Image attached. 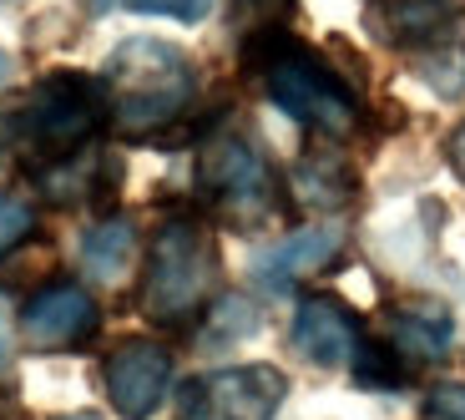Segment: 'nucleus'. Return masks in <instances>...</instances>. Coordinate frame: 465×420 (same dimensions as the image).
<instances>
[{"mask_svg": "<svg viewBox=\"0 0 465 420\" xmlns=\"http://www.w3.org/2000/svg\"><path fill=\"white\" fill-rule=\"evenodd\" d=\"M218 238L203 218L177 213L152 234L147 264H142L137 284V309L147 325L157 329H187L208 315V304L218 299Z\"/></svg>", "mask_w": 465, "mask_h": 420, "instance_id": "20e7f679", "label": "nucleus"}, {"mask_svg": "<svg viewBox=\"0 0 465 420\" xmlns=\"http://www.w3.org/2000/svg\"><path fill=\"white\" fill-rule=\"evenodd\" d=\"M349 370H354V380H360L364 390H400L410 385V365L400 360L384 339H360V350H354V360H349Z\"/></svg>", "mask_w": 465, "mask_h": 420, "instance_id": "2eb2a0df", "label": "nucleus"}, {"mask_svg": "<svg viewBox=\"0 0 465 420\" xmlns=\"http://www.w3.org/2000/svg\"><path fill=\"white\" fill-rule=\"evenodd\" d=\"M112 127L102 71L56 66L46 71L15 106H0V157H21L35 177L92 152V142Z\"/></svg>", "mask_w": 465, "mask_h": 420, "instance_id": "f257e3e1", "label": "nucleus"}, {"mask_svg": "<svg viewBox=\"0 0 465 420\" xmlns=\"http://www.w3.org/2000/svg\"><path fill=\"white\" fill-rule=\"evenodd\" d=\"M293 11H299V0H232V31L253 35L268 25H289Z\"/></svg>", "mask_w": 465, "mask_h": 420, "instance_id": "6ab92c4d", "label": "nucleus"}, {"mask_svg": "<svg viewBox=\"0 0 465 420\" xmlns=\"http://www.w3.org/2000/svg\"><path fill=\"white\" fill-rule=\"evenodd\" d=\"M425 420H465V385L460 380H445L425 395Z\"/></svg>", "mask_w": 465, "mask_h": 420, "instance_id": "412c9836", "label": "nucleus"}, {"mask_svg": "<svg viewBox=\"0 0 465 420\" xmlns=\"http://www.w3.org/2000/svg\"><path fill=\"white\" fill-rule=\"evenodd\" d=\"M96 15L102 11H132V15H163V21H203L213 11V0H86Z\"/></svg>", "mask_w": 465, "mask_h": 420, "instance_id": "a211bd4d", "label": "nucleus"}, {"mask_svg": "<svg viewBox=\"0 0 465 420\" xmlns=\"http://www.w3.org/2000/svg\"><path fill=\"white\" fill-rule=\"evenodd\" d=\"M5 76H11V51H0V86H5Z\"/></svg>", "mask_w": 465, "mask_h": 420, "instance_id": "b1692460", "label": "nucleus"}, {"mask_svg": "<svg viewBox=\"0 0 465 420\" xmlns=\"http://www.w3.org/2000/svg\"><path fill=\"white\" fill-rule=\"evenodd\" d=\"M112 127L127 142H163L198 102V61L173 41L132 35L102 66Z\"/></svg>", "mask_w": 465, "mask_h": 420, "instance_id": "7ed1b4c3", "label": "nucleus"}, {"mask_svg": "<svg viewBox=\"0 0 465 420\" xmlns=\"http://www.w3.org/2000/svg\"><path fill=\"white\" fill-rule=\"evenodd\" d=\"M243 71L263 86V96L279 106L283 117H293L303 132L329 142H344L364 127V102L360 92L319 56L309 41L289 31V25H268V31L243 35Z\"/></svg>", "mask_w": 465, "mask_h": 420, "instance_id": "f03ea898", "label": "nucleus"}, {"mask_svg": "<svg viewBox=\"0 0 465 420\" xmlns=\"http://www.w3.org/2000/svg\"><path fill=\"white\" fill-rule=\"evenodd\" d=\"M289 339L309 365L339 370V365L354 360V350H360V339H364V325L339 294H303V299L293 304Z\"/></svg>", "mask_w": 465, "mask_h": 420, "instance_id": "9d476101", "label": "nucleus"}, {"mask_svg": "<svg viewBox=\"0 0 465 420\" xmlns=\"http://www.w3.org/2000/svg\"><path fill=\"white\" fill-rule=\"evenodd\" d=\"M96 329H102V309H96V299L82 284H71V279L35 289L21 309V339L41 355L82 350Z\"/></svg>", "mask_w": 465, "mask_h": 420, "instance_id": "6e6552de", "label": "nucleus"}, {"mask_svg": "<svg viewBox=\"0 0 465 420\" xmlns=\"http://www.w3.org/2000/svg\"><path fill=\"white\" fill-rule=\"evenodd\" d=\"M102 390L122 420H147L173 390V350L147 335L116 339L102 360Z\"/></svg>", "mask_w": 465, "mask_h": 420, "instance_id": "0eeeda50", "label": "nucleus"}, {"mask_svg": "<svg viewBox=\"0 0 465 420\" xmlns=\"http://www.w3.org/2000/svg\"><path fill=\"white\" fill-rule=\"evenodd\" d=\"M420 82H430L440 96H460L465 92V51H455L450 41L445 46H435V51H420V71H415Z\"/></svg>", "mask_w": 465, "mask_h": 420, "instance_id": "f3484780", "label": "nucleus"}, {"mask_svg": "<svg viewBox=\"0 0 465 420\" xmlns=\"http://www.w3.org/2000/svg\"><path fill=\"white\" fill-rule=\"evenodd\" d=\"M465 21V0H370L364 5V25L380 46L390 51H435L455 35Z\"/></svg>", "mask_w": 465, "mask_h": 420, "instance_id": "1a4fd4ad", "label": "nucleus"}, {"mask_svg": "<svg viewBox=\"0 0 465 420\" xmlns=\"http://www.w3.org/2000/svg\"><path fill=\"white\" fill-rule=\"evenodd\" d=\"M11 360V325H5V304H0V365Z\"/></svg>", "mask_w": 465, "mask_h": 420, "instance_id": "5701e85b", "label": "nucleus"}, {"mask_svg": "<svg viewBox=\"0 0 465 420\" xmlns=\"http://www.w3.org/2000/svg\"><path fill=\"white\" fill-rule=\"evenodd\" d=\"M339 244H344V234H334V228H303V234H289L283 244H273L268 254H258L253 274L268 289H289L299 274L324 269L329 258L339 254Z\"/></svg>", "mask_w": 465, "mask_h": 420, "instance_id": "ddd939ff", "label": "nucleus"}, {"mask_svg": "<svg viewBox=\"0 0 465 420\" xmlns=\"http://www.w3.org/2000/svg\"><path fill=\"white\" fill-rule=\"evenodd\" d=\"M132 248H137L132 218H102L92 234L82 238V264L96 274V279H116V274L132 264Z\"/></svg>", "mask_w": 465, "mask_h": 420, "instance_id": "4468645a", "label": "nucleus"}, {"mask_svg": "<svg viewBox=\"0 0 465 420\" xmlns=\"http://www.w3.org/2000/svg\"><path fill=\"white\" fill-rule=\"evenodd\" d=\"M289 400V375L279 365H228L193 375L177 390L183 420H273Z\"/></svg>", "mask_w": 465, "mask_h": 420, "instance_id": "423d86ee", "label": "nucleus"}, {"mask_svg": "<svg viewBox=\"0 0 465 420\" xmlns=\"http://www.w3.org/2000/svg\"><path fill=\"white\" fill-rule=\"evenodd\" d=\"M208 339L213 345H232V339H248L258 329V315H253V304L238 299V294H223V299L208 304Z\"/></svg>", "mask_w": 465, "mask_h": 420, "instance_id": "dca6fc26", "label": "nucleus"}, {"mask_svg": "<svg viewBox=\"0 0 465 420\" xmlns=\"http://www.w3.org/2000/svg\"><path fill=\"white\" fill-rule=\"evenodd\" d=\"M445 163H450V173L465 183V122L450 132V137H445Z\"/></svg>", "mask_w": 465, "mask_h": 420, "instance_id": "4be33fe9", "label": "nucleus"}, {"mask_svg": "<svg viewBox=\"0 0 465 420\" xmlns=\"http://www.w3.org/2000/svg\"><path fill=\"white\" fill-rule=\"evenodd\" d=\"M289 183H293V198L314 213H339V208L354 203V193H360V173H354L339 152H309V157H299Z\"/></svg>", "mask_w": 465, "mask_h": 420, "instance_id": "f8f14e48", "label": "nucleus"}, {"mask_svg": "<svg viewBox=\"0 0 465 420\" xmlns=\"http://www.w3.org/2000/svg\"><path fill=\"white\" fill-rule=\"evenodd\" d=\"M56 420H102V415H92V410H76V415H56Z\"/></svg>", "mask_w": 465, "mask_h": 420, "instance_id": "393cba45", "label": "nucleus"}, {"mask_svg": "<svg viewBox=\"0 0 465 420\" xmlns=\"http://www.w3.org/2000/svg\"><path fill=\"white\" fill-rule=\"evenodd\" d=\"M198 193L218 218L253 228L279 208V177L243 132H218L198 147Z\"/></svg>", "mask_w": 465, "mask_h": 420, "instance_id": "39448f33", "label": "nucleus"}, {"mask_svg": "<svg viewBox=\"0 0 465 420\" xmlns=\"http://www.w3.org/2000/svg\"><path fill=\"white\" fill-rule=\"evenodd\" d=\"M31 234H35V213H31V203L11 198V193H0V258L15 254V248H21Z\"/></svg>", "mask_w": 465, "mask_h": 420, "instance_id": "aec40b11", "label": "nucleus"}, {"mask_svg": "<svg viewBox=\"0 0 465 420\" xmlns=\"http://www.w3.org/2000/svg\"><path fill=\"white\" fill-rule=\"evenodd\" d=\"M455 339V319L445 304L430 299H405L384 309V345L400 355V360L415 370V365H440L450 355Z\"/></svg>", "mask_w": 465, "mask_h": 420, "instance_id": "9b49d317", "label": "nucleus"}]
</instances>
